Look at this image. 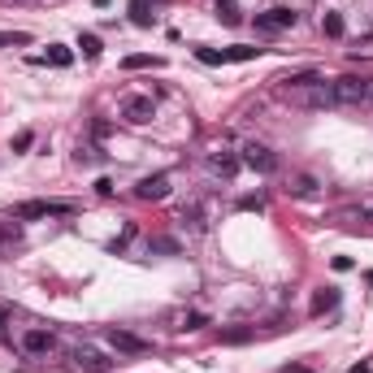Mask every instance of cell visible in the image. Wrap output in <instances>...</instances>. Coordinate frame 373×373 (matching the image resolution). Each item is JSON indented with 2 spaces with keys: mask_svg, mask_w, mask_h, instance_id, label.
Returning a JSON list of instances; mask_svg holds the SVG:
<instances>
[{
  "mask_svg": "<svg viewBox=\"0 0 373 373\" xmlns=\"http://www.w3.org/2000/svg\"><path fill=\"white\" fill-rule=\"evenodd\" d=\"M321 31H326L330 39H339V35H343V18H339V13H326V18H321Z\"/></svg>",
  "mask_w": 373,
  "mask_h": 373,
  "instance_id": "cell-17",
  "label": "cell"
},
{
  "mask_svg": "<svg viewBox=\"0 0 373 373\" xmlns=\"http://www.w3.org/2000/svg\"><path fill=\"white\" fill-rule=\"evenodd\" d=\"M195 57H200L204 65H226V57H221L217 48H195Z\"/></svg>",
  "mask_w": 373,
  "mask_h": 373,
  "instance_id": "cell-21",
  "label": "cell"
},
{
  "mask_svg": "<svg viewBox=\"0 0 373 373\" xmlns=\"http://www.w3.org/2000/svg\"><path fill=\"white\" fill-rule=\"evenodd\" d=\"M239 209H265V200H261V195H243Z\"/></svg>",
  "mask_w": 373,
  "mask_h": 373,
  "instance_id": "cell-24",
  "label": "cell"
},
{
  "mask_svg": "<svg viewBox=\"0 0 373 373\" xmlns=\"http://www.w3.org/2000/svg\"><path fill=\"white\" fill-rule=\"evenodd\" d=\"M79 48H83V57H100V39H96V35H79Z\"/></svg>",
  "mask_w": 373,
  "mask_h": 373,
  "instance_id": "cell-19",
  "label": "cell"
},
{
  "mask_svg": "<svg viewBox=\"0 0 373 373\" xmlns=\"http://www.w3.org/2000/svg\"><path fill=\"white\" fill-rule=\"evenodd\" d=\"M122 117L135 122V126H148V122L157 117V105H152V96H131L126 105H122Z\"/></svg>",
  "mask_w": 373,
  "mask_h": 373,
  "instance_id": "cell-7",
  "label": "cell"
},
{
  "mask_svg": "<svg viewBox=\"0 0 373 373\" xmlns=\"http://www.w3.org/2000/svg\"><path fill=\"white\" fill-rule=\"evenodd\" d=\"M365 217H373V204H365Z\"/></svg>",
  "mask_w": 373,
  "mask_h": 373,
  "instance_id": "cell-30",
  "label": "cell"
},
{
  "mask_svg": "<svg viewBox=\"0 0 373 373\" xmlns=\"http://www.w3.org/2000/svg\"><path fill=\"white\" fill-rule=\"evenodd\" d=\"M105 339H109V347H117V352H131V356H143V352H152V343L148 339H139V334H131V330H105Z\"/></svg>",
  "mask_w": 373,
  "mask_h": 373,
  "instance_id": "cell-5",
  "label": "cell"
},
{
  "mask_svg": "<svg viewBox=\"0 0 373 373\" xmlns=\"http://www.w3.org/2000/svg\"><path fill=\"white\" fill-rule=\"evenodd\" d=\"M291 27H295V9H287V5L256 13V31H291Z\"/></svg>",
  "mask_w": 373,
  "mask_h": 373,
  "instance_id": "cell-8",
  "label": "cell"
},
{
  "mask_svg": "<svg viewBox=\"0 0 373 373\" xmlns=\"http://www.w3.org/2000/svg\"><path fill=\"white\" fill-rule=\"evenodd\" d=\"M70 356H74V365H79L83 373H109V369H113V360H109L105 352H96V347H83V343L74 347Z\"/></svg>",
  "mask_w": 373,
  "mask_h": 373,
  "instance_id": "cell-6",
  "label": "cell"
},
{
  "mask_svg": "<svg viewBox=\"0 0 373 373\" xmlns=\"http://www.w3.org/2000/svg\"><path fill=\"white\" fill-rule=\"evenodd\" d=\"M278 373H317V369H308V365H282Z\"/></svg>",
  "mask_w": 373,
  "mask_h": 373,
  "instance_id": "cell-26",
  "label": "cell"
},
{
  "mask_svg": "<svg viewBox=\"0 0 373 373\" xmlns=\"http://www.w3.org/2000/svg\"><path fill=\"white\" fill-rule=\"evenodd\" d=\"M44 61H53V65H70L74 57H70V48H61V44H48V53H44Z\"/></svg>",
  "mask_w": 373,
  "mask_h": 373,
  "instance_id": "cell-16",
  "label": "cell"
},
{
  "mask_svg": "<svg viewBox=\"0 0 373 373\" xmlns=\"http://www.w3.org/2000/svg\"><path fill=\"white\" fill-rule=\"evenodd\" d=\"M5 321H9V308H0V326H5Z\"/></svg>",
  "mask_w": 373,
  "mask_h": 373,
  "instance_id": "cell-28",
  "label": "cell"
},
{
  "mask_svg": "<svg viewBox=\"0 0 373 373\" xmlns=\"http://www.w3.org/2000/svg\"><path fill=\"white\" fill-rule=\"evenodd\" d=\"M347 373H369V365H352V369H347Z\"/></svg>",
  "mask_w": 373,
  "mask_h": 373,
  "instance_id": "cell-27",
  "label": "cell"
},
{
  "mask_svg": "<svg viewBox=\"0 0 373 373\" xmlns=\"http://www.w3.org/2000/svg\"><path fill=\"white\" fill-rule=\"evenodd\" d=\"M317 178H313V174H295V178H291V195H295V200H313V195H317Z\"/></svg>",
  "mask_w": 373,
  "mask_h": 373,
  "instance_id": "cell-11",
  "label": "cell"
},
{
  "mask_svg": "<svg viewBox=\"0 0 373 373\" xmlns=\"http://www.w3.org/2000/svg\"><path fill=\"white\" fill-rule=\"evenodd\" d=\"M122 65H126V70H161L165 61H161V57H143V53H135V57H126Z\"/></svg>",
  "mask_w": 373,
  "mask_h": 373,
  "instance_id": "cell-15",
  "label": "cell"
},
{
  "mask_svg": "<svg viewBox=\"0 0 373 373\" xmlns=\"http://www.w3.org/2000/svg\"><path fill=\"white\" fill-rule=\"evenodd\" d=\"M239 157L235 152H213L209 157V174H217V178H235V174H239Z\"/></svg>",
  "mask_w": 373,
  "mask_h": 373,
  "instance_id": "cell-10",
  "label": "cell"
},
{
  "mask_svg": "<svg viewBox=\"0 0 373 373\" xmlns=\"http://www.w3.org/2000/svg\"><path fill=\"white\" fill-rule=\"evenodd\" d=\"M265 48H247V44H235V48H221V57L226 61H256Z\"/></svg>",
  "mask_w": 373,
  "mask_h": 373,
  "instance_id": "cell-12",
  "label": "cell"
},
{
  "mask_svg": "<svg viewBox=\"0 0 373 373\" xmlns=\"http://www.w3.org/2000/svg\"><path fill=\"white\" fill-rule=\"evenodd\" d=\"M18 347H22V356L44 360V356H53V352H57V334H53V330H44V326H31V330H22V334H18Z\"/></svg>",
  "mask_w": 373,
  "mask_h": 373,
  "instance_id": "cell-2",
  "label": "cell"
},
{
  "mask_svg": "<svg viewBox=\"0 0 373 373\" xmlns=\"http://www.w3.org/2000/svg\"><path fill=\"white\" fill-rule=\"evenodd\" d=\"M183 221H191V230H204V213H200V204L183 209Z\"/></svg>",
  "mask_w": 373,
  "mask_h": 373,
  "instance_id": "cell-22",
  "label": "cell"
},
{
  "mask_svg": "<svg viewBox=\"0 0 373 373\" xmlns=\"http://www.w3.org/2000/svg\"><path fill=\"white\" fill-rule=\"evenodd\" d=\"M13 44H31L27 31H0V48H13Z\"/></svg>",
  "mask_w": 373,
  "mask_h": 373,
  "instance_id": "cell-20",
  "label": "cell"
},
{
  "mask_svg": "<svg viewBox=\"0 0 373 373\" xmlns=\"http://www.w3.org/2000/svg\"><path fill=\"white\" fill-rule=\"evenodd\" d=\"M135 195L139 200H165L169 195V174H148V178H139V187H135Z\"/></svg>",
  "mask_w": 373,
  "mask_h": 373,
  "instance_id": "cell-9",
  "label": "cell"
},
{
  "mask_svg": "<svg viewBox=\"0 0 373 373\" xmlns=\"http://www.w3.org/2000/svg\"><path fill=\"white\" fill-rule=\"evenodd\" d=\"M152 247H157V252H178V243H174V239H152Z\"/></svg>",
  "mask_w": 373,
  "mask_h": 373,
  "instance_id": "cell-25",
  "label": "cell"
},
{
  "mask_svg": "<svg viewBox=\"0 0 373 373\" xmlns=\"http://www.w3.org/2000/svg\"><path fill=\"white\" fill-rule=\"evenodd\" d=\"M330 91H334V105L369 109V79H360V74H343V79L330 83Z\"/></svg>",
  "mask_w": 373,
  "mask_h": 373,
  "instance_id": "cell-1",
  "label": "cell"
},
{
  "mask_svg": "<svg viewBox=\"0 0 373 373\" xmlns=\"http://www.w3.org/2000/svg\"><path fill=\"white\" fill-rule=\"evenodd\" d=\"M256 330L252 326H226V330H221V343H230V347H239V343H247V339H252Z\"/></svg>",
  "mask_w": 373,
  "mask_h": 373,
  "instance_id": "cell-13",
  "label": "cell"
},
{
  "mask_svg": "<svg viewBox=\"0 0 373 373\" xmlns=\"http://www.w3.org/2000/svg\"><path fill=\"white\" fill-rule=\"evenodd\" d=\"M339 304V295H334V287H326V291H317L313 295V317H321L326 308H334Z\"/></svg>",
  "mask_w": 373,
  "mask_h": 373,
  "instance_id": "cell-14",
  "label": "cell"
},
{
  "mask_svg": "<svg viewBox=\"0 0 373 373\" xmlns=\"http://www.w3.org/2000/svg\"><path fill=\"white\" fill-rule=\"evenodd\" d=\"M369 109H373V79H369Z\"/></svg>",
  "mask_w": 373,
  "mask_h": 373,
  "instance_id": "cell-29",
  "label": "cell"
},
{
  "mask_svg": "<svg viewBox=\"0 0 373 373\" xmlns=\"http://www.w3.org/2000/svg\"><path fill=\"white\" fill-rule=\"evenodd\" d=\"M131 239H135V221H126V226H122V235H117V239L109 243V252H122V247H126Z\"/></svg>",
  "mask_w": 373,
  "mask_h": 373,
  "instance_id": "cell-18",
  "label": "cell"
},
{
  "mask_svg": "<svg viewBox=\"0 0 373 373\" xmlns=\"http://www.w3.org/2000/svg\"><path fill=\"white\" fill-rule=\"evenodd\" d=\"M9 148H13V152H27V148H31V131H22V135L9 143Z\"/></svg>",
  "mask_w": 373,
  "mask_h": 373,
  "instance_id": "cell-23",
  "label": "cell"
},
{
  "mask_svg": "<svg viewBox=\"0 0 373 373\" xmlns=\"http://www.w3.org/2000/svg\"><path fill=\"white\" fill-rule=\"evenodd\" d=\"M239 161H243L247 169H252V174H273V169H278V157H273L265 143H247Z\"/></svg>",
  "mask_w": 373,
  "mask_h": 373,
  "instance_id": "cell-4",
  "label": "cell"
},
{
  "mask_svg": "<svg viewBox=\"0 0 373 373\" xmlns=\"http://www.w3.org/2000/svg\"><path fill=\"white\" fill-rule=\"evenodd\" d=\"M74 204L70 200H27V204H18L13 217L18 221H39V217H70Z\"/></svg>",
  "mask_w": 373,
  "mask_h": 373,
  "instance_id": "cell-3",
  "label": "cell"
}]
</instances>
